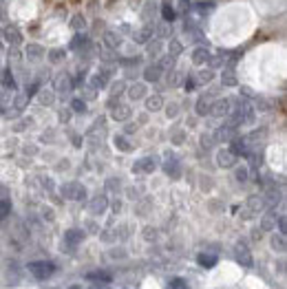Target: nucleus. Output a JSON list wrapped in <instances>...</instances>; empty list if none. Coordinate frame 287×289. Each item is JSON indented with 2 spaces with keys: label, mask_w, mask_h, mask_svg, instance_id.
Here are the masks:
<instances>
[{
  "label": "nucleus",
  "mask_w": 287,
  "mask_h": 289,
  "mask_svg": "<svg viewBox=\"0 0 287 289\" xmlns=\"http://www.w3.org/2000/svg\"><path fill=\"white\" fill-rule=\"evenodd\" d=\"M29 272H31L38 281H47V278L55 272V265L49 261H35V263H29Z\"/></svg>",
  "instance_id": "nucleus-1"
},
{
  "label": "nucleus",
  "mask_w": 287,
  "mask_h": 289,
  "mask_svg": "<svg viewBox=\"0 0 287 289\" xmlns=\"http://www.w3.org/2000/svg\"><path fill=\"white\" fill-rule=\"evenodd\" d=\"M62 194L66 199H73V201H82L86 197V190H84V185L78 183V181H73V183H66L64 188H62Z\"/></svg>",
  "instance_id": "nucleus-2"
},
{
  "label": "nucleus",
  "mask_w": 287,
  "mask_h": 289,
  "mask_svg": "<svg viewBox=\"0 0 287 289\" xmlns=\"http://www.w3.org/2000/svg\"><path fill=\"white\" fill-rule=\"evenodd\" d=\"M163 172L168 174V177H179L181 174V163H179V159L175 157V154H168L166 161H163Z\"/></svg>",
  "instance_id": "nucleus-3"
},
{
  "label": "nucleus",
  "mask_w": 287,
  "mask_h": 289,
  "mask_svg": "<svg viewBox=\"0 0 287 289\" xmlns=\"http://www.w3.org/2000/svg\"><path fill=\"white\" fill-rule=\"evenodd\" d=\"M157 168V161L152 157H144L140 159V161H135L133 163V172H137V174H146V172H152V170Z\"/></svg>",
  "instance_id": "nucleus-4"
},
{
  "label": "nucleus",
  "mask_w": 287,
  "mask_h": 289,
  "mask_svg": "<svg viewBox=\"0 0 287 289\" xmlns=\"http://www.w3.org/2000/svg\"><path fill=\"white\" fill-rule=\"evenodd\" d=\"M217 163L221 168H234V163H237V154L232 150H219L217 152Z\"/></svg>",
  "instance_id": "nucleus-5"
},
{
  "label": "nucleus",
  "mask_w": 287,
  "mask_h": 289,
  "mask_svg": "<svg viewBox=\"0 0 287 289\" xmlns=\"http://www.w3.org/2000/svg\"><path fill=\"white\" fill-rule=\"evenodd\" d=\"M152 33H155V27H152V24H146L142 31H137V33L133 35V40H135L137 44H146L152 40Z\"/></svg>",
  "instance_id": "nucleus-6"
},
{
  "label": "nucleus",
  "mask_w": 287,
  "mask_h": 289,
  "mask_svg": "<svg viewBox=\"0 0 287 289\" xmlns=\"http://www.w3.org/2000/svg\"><path fill=\"white\" fill-rule=\"evenodd\" d=\"M210 113L214 117H225L230 113V100H217L212 106H210Z\"/></svg>",
  "instance_id": "nucleus-7"
},
{
  "label": "nucleus",
  "mask_w": 287,
  "mask_h": 289,
  "mask_svg": "<svg viewBox=\"0 0 287 289\" xmlns=\"http://www.w3.org/2000/svg\"><path fill=\"white\" fill-rule=\"evenodd\" d=\"M109 77L111 73L109 71H100V73H95L93 77H91V89H106V84H109Z\"/></svg>",
  "instance_id": "nucleus-8"
},
{
  "label": "nucleus",
  "mask_w": 287,
  "mask_h": 289,
  "mask_svg": "<svg viewBox=\"0 0 287 289\" xmlns=\"http://www.w3.org/2000/svg\"><path fill=\"white\" fill-rule=\"evenodd\" d=\"M237 261L243 267H252V254H250V250L245 247V243H239V247H237Z\"/></svg>",
  "instance_id": "nucleus-9"
},
{
  "label": "nucleus",
  "mask_w": 287,
  "mask_h": 289,
  "mask_svg": "<svg viewBox=\"0 0 287 289\" xmlns=\"http://www.w3.org/2000/svg\"><path fill=\"white\" fill-rule=\"evenodd\" d=\"M4 40H7L11 46H20L22 44V33L16 27H7L4 29Z\"/></svg>",
  "instance_id": "nucleus-10"
},
{
  "label": "nucleus",
  "mask_w": 287,
  "mask_h": 289,
  "mask_svg": "<svg viewBox=\"0 0 287 289\" xmlns=\"http://www.w3.org/2000/svg\"><path fill=\"white\" fill-rule=\"evenodd\" d=\"M234 137H237V128L230 126V124H225V126H221L217 131V139H219V142H232Z\"/></svg>",
  "instance_id": "nucleus-11"
},
{
  "label": "nucleus",
  "mask_w": 287,
  "mask_h": 289,
  "mask_svg": "<svg viewBox=\"0 0 287 289\" xmlns=\"http://www.w3.org/2000/svg\"><path fill=\"white\" fill-rule=\"evenodd\" d=\"M106 208H109V199H106L104 194H100V197H95L93 201H91V205H89V210H91V212H93V214H102Z\"/></svg>",
  "instance_id": "nucleus-12"
},
{
  "label": "nucleus",
  "mask_w": 287,
  "mask_h": 289,
  "mask_svg": "<svg viewBox=\"0 0 287 289\" xmlns=\"http://www.w3.org/2000/svg\"><path fill=\"white\" fill-rule=\"evenodd\" d=\"M230 150H232L234 154H243V157H248L250 154V150H248V142H245V139H241V137H234L232 139V148H230Z\"/></svg>",
  "instance_id": "nucleus-13"
},
{
  "label": "nucleus",
  "mask_w": 287,
  "mask_h": 289,
  "mask_svg": "<svg viewBox=\"0 0 287 289\" xmlns=\"http://www.w3.org/2000/svg\"><path fill=\"white\" fill-rule=\"evenodd\" d=\"M113 120L115 122H126L128 117H131V108L124 106V104H117V106H113Z\"/></svg>",
  "instance_id": "nucleus-14"
},
{
  "label": "nucleus",
  "mask_w": 287,
  "mask_h": 289,
  "mask_svg": "<svg viewBox=\"0 0 287 289\" xmlns=\"http://www.w3.org/2000/svg\"><path fill=\"white\" fill-rule=\"evenodd\" d=\"M42 55H44V49L40 44H27V58L31 62L42 60Z\"/></svg>",
  "instance_id": "nucleus-15"
},
{
  "label": "nucleus",
  "mask_w": 287,
  "mask_h": 289,
  "mask_svg": "<svg viewBox=\"0 0 287 289\" xmlns=\"http://www.w3.org/2000/svg\"><path fill=\"white\" fill-rule=\"evenodd\" d=\"M210 58V53H208V49H203V46H199V49H194L192 51V62L197 66H201V64H206Z\"/></svg>",
  "instance_id": "nucleus-16"
},
{
  "label": "nucleus",
  "mask_w": 287,
  "mask_h": 289,
  "mask_svg": "<svg viewBox=\"0 0 287 289\" xmlns=\"http://www.w3.org/2000/svg\"><path fill=\"white\" fill-rule=\"evenodd\" d=\"M82 239H84V232L82 230H69L64 234V241L69 245H78V243H82Z\"/></svg>",
  "instance_id": "nucleus-17"
},
{
  "label": "nucleus",
  "mask_w": 287,
  "mask_h": 289,
  "mask_svg": "<svg viewBox=\"0 0 287 289\" xmlns=\"http://www.w3.org/2000/svg\"><path fill=\"white\" fill-rule=\"evenodd\" d=\"M55 86H58V91L60 93H66V91H71L73 89V82H71V77L69 75H58V80H55Z\"/></svg>",
  "instance_id": "nucleus-18"
},
{
  "label": "nucleus",
  "mask_w": 287,
  "mask_h": 289,
  "mask_svg": "<svg viewBox=\"0 0 287 289\" xmlns=\"http://www.w3.org/2000/svg\"><path fill=\"white\" fill-rule=\"evenodd\" d=\"M163 106V97L161 95H150V97H146V108L148 111H159V108Z\"/></svg>",
  "instance_id": "nucleus-19"
},
{
  "label": "nucleus",
  "mask_w": 287,
  "mask_h": 289,
  "mask_svg": "<svg viewBox=\"0 0 287 289\" xmlns=\"http://www.w3.org/2000/svg\"><path fill=\"white\" fill-rule=\"evenodd\" d=\"M210 106H212V102H210V95H201V97H199V102H197V113H199V115H208Z\"/></svg>",
  "instance_id": "nucleus-20"
},
{
  "label": "nucleus",
  "mask_w": 287,
  "mask_h": 289,
  "mask_svg": "<svg viewBox=\"0 0 287 289\" xmlns=\"http://www.w3.org/2000/svg\"><path fill=\"white\" fill-rule=\"evenodd\" d=\"M197 263L201 267H206V270H210V267L217 265V256H214V254H199L197 256Z\"/></svg>",
  "instance_id": "nucleus-21"
},
{
  "label": "nucleus",
  "mask_w": 287,
  "mask_h": 289,
  "mask_svg": "<svg viewBox=\"0 0 287 289\" xmlns=\"http://www.w3.org/2000/svg\"><path fill=\"white\" fill-rule=\"evenodd\" d=\"M128 95H131V100H142V97H146V84H133L131 89H128Z\"/></svg>",
  "instance_id": "nucleus-22"
},
{
  "label": "nucleus",
  "mask_w": 287,
  "mask_h": 289,
  "mask_svg": "<svg viewBox=\"0 0 287 289\" xmlns=\"http://www.w3.org/2000/svg\"><path fill=\"white\" fill-rule=\"evenodd\" d=\"M261 228H263L265 232H272L276 228V212H268L263 216V221H261Z\"/></svg>",
  "instance_id": "nucleus-23"
},
{
  "label": "nucleus",
  "mask_w": 287,
  "mask_h": 289,
  "mask_svg": "<svg viewBox=\"0 0 287 289\" xmlns=\"http://www.w3.org/2000/svg\"><path fill=\"white\" fill-rule=\"evenodd\" d=\"M120 42H122V38L117 33H113V31H106V33H104V44L109 46V49H117Z\"/></svg>",
  "instance_id": "nucleus-24"
},
{
  "label": "nucleus",
  "mask_w": 287,
  "mask_h": 289,
  "mask_svg": "<svg viewBox=\"0 0 287 289\" xmlns=\"http://www.w3.org/2000/svg\"><path fill=\"white\" fill-rule=\"evenodd\" d=\"M161 77V69L159 66H148L146 71H144V80H148V82H157Z\"/></svg>",
  "instance_id": "nucleus-25"
},
{
  "label": "nucleus",
  "mask_w": 287,
  "mask_h": 289,
  "mask_svg": "<svg viewBox=\"0 0 287 289\" xmlns=\"http://www.w3.org/2000/svg\"><path fill=\"white\" fill-rule=\"evenodd\" d=\"M161 15H163V20H166V22H172V20L177 18V11H175V7H172L170 2H163L161 4Z\"/></svg>",
  "instance_id": "nucleus-26"
},
{
  "label": "nucleus",
  "mask_w": 287,
  "mask_h": 289,
  "mask_svg": "<svg viewBox=\"0 0 287 289\" xmlns=\"http://www.w3.org/2000/svg\"><path fill=\"white\" fill-rule=\"evenodd\" d=\"M221 82H223V86H237V75H234V71L232 69H223Z\"/></svg>",
  "instance_id": "nucleus-27"
},
{
  "label": "nucleus",
  "mask_w": 287,
  "mask_h": 289,
  "mask_svg": "<svg viewBox=\"0 0 287 289\" xmlns=\"http://www.w3.org/2000/svg\"><path fill=\"white\" fill-rule=\"evenodd\" d=\"M86 281L109 283V281H111V274H106V272H91V274H86Z\"/></svg>",
  "instance_id": "nucleus-28"
},
{
  "label": "nucleus",
  "mask_w": 287,
  "mask_h": 289,
  "mask_svg": "<svg viewBox=\"0 0 287 289\" xmlns=\"http://www.w3.org/2000/svg\"><path fill=\"white\" fill-rule=\"evenodd\" d=\"M115 148H120L122 152H131V150H133L131 142H128L124 135H117V137H115Z\"/></svg>",
  "instance_id": "nucleus-29"
},
{
  "label": "nucleus",
  "mask_w": 287,
  "mask_h": 289,
  "mask_svg": "<svg viewBox=\"0 0 287 289\" xmlns=\"http://www.w3.org/2000/svg\"><path fill=\"white\" fill-rule=\"evenodd\" d=\"M263 205H265V199H261V197H250L248 199V208L252 210V212H259Z\"/></svg>",
  "instance_id": "nucleus-30"
},
{
  "label": "nucleus",
  "mask_w": 287,
  "mask_h": 289,
  "mask_svg": "<svg viewBox=\"0 0 287 289\" xmlns=\"http://www.w3.org/2000/svg\"><path fill=\"white\" fill-rule=\"evenodd\" d=\"M89 46V38H84V35H75L73 42H71V49L80 51V49H86Z\"/></svg>",
  "instance_id": "nucleus-31"
},
{
  "label": "nucleus",
  "mask_w": 287,
  "mask_h": 289,
  "mask_svg": "<svg viewBox=\"0 0 287 289\" xmlns=\"http://www.w3.org/2000/svg\"><path fill=\"white\" fill-rule=\"evenodd\" d=\"M272 247H274L276 252H285V236L279 234V236H272Z\"/></svg>",
  "instance_id": "nucleus-32"
},
{
  "label": "nucleus",
  "mask_w": 287,
  "mask_h": 289,
  "mask_svg": "<svg viewBox=\"0 0 287 289\" xmlns=\"http://www.w3.org/2000/svg\"><path fill=\"white\" fill-rule=\"evenodd\" d=\"M71 27H73L75 31H80V29H84L86 27V18L82 13H78V15H73L71 18Z\"/></svg>",
  "instance_id": "nucleus-33"
},
{
  "label": "nucleus",
  "mask_w": 287,
  "mask_h": 289,
  "mask_svg": "<svg viewBox=\"0 0 287 289\" xmlns=\"http://www.w3.org/2000/svg\"><path fill=\"white\" fill-rule=\"evenodd\" d=\"M183 51V44L179 42V40H170V46H168V55H172V58H177L179 53Z\"/></svg>",
  "instance_id": "nucleus-34"
},
{
  "label": "nucleus",
  "mask_w": 287,
  "mask_h": 289,
  "mask_svg": "<svg viewBox=\"0 0 287 289\" xmlns=\"http://www.w3.org/2000/svg\"><path fill=\"white\" fill-rule=\"evenodd\" d=\"M2 86L4 89H16V80H13V75H11V71H4L2 73Z\"/></svg>",
  "instance_id": "nucleus-35"
},
{
  "label": "nucleus",
  "mask_w": 287,
  "mask_h": 289,
  "mask_svg": "<svg viewBox=\"0 0 287 289\" xmlns=\"http://www.w3.org/2000/svg\"><path fill=\"white\" fill-rule=\"evenodd\" d=\"M146 46H148V55H159V51H161V42L159 40H150V42H146Z\"/></svg>",
  "instance_id": "nucleus-36"
},
{
  "label": "nucleus",
  "mask_w": 287,
  "mask_h": 289,
  "mask_svg": "<svg viewBox=\"0 0 287 289\" xmlns=\"http://www.w3.org/2000/svg\"><path fill=\"white\" fill-rule=\"evenodd\" d=\"M53 100H55V95L51 91H40V104L51 106V104H53Z\"/></svg>",
  "instance_id": "nucleus-37"
},
{
  "label": "nucleus",
  "mask_w": 287,
  "mask_h": 289,
  "mask_svg": "<svg viewBox=\"0 0 287 289\" xmlns=\"http://www.w3.org/2000/svg\"><path fill=\"white\" fill-rule=\"evenodd\" d=\"M64 51L62 49H53V51H49V60L53 62V64H58V62H62L64 60Z\"/></svg>",
  "instance_id": "nucleus-38"
},
{
  "label": "nucleus",
  "mask_w": 287,
  "mask_h": 289,
  "mask_svg": "<svg viewBox=\"0 0 287 289\" xmlns=\"http://www.w3.org/2000/svg\"><path fill=\"white\" fill-rule=\"evenodd\" d=\"M194 7H197V13H199V15H206V13L212 11L214 2H197V4H194Z\"/></svg>",
  "instance_id": "nucleus-39"
},
{
  "label": "nucleus",
  "mask_w": 287,
  "mask_h": 289,
  "mask_svg": "<svg viewBox=\"0 0 287 289\" xmlns=\"http://www.w3.org/2000/svg\"><path fill=\"white\" fill-rule=\"evenodd\" d=\"M11 212V203L9 201H0V221H4Z\"/></svg>",
  "instance_id": "nucleus-40"
},
{
  "label": "nucleus",
  "mask_w": 287,
  "mask_h": 289,
  "mask_svg": "<svg viewBox=\"0 0 287 289\" xmlns=\"http://www.w3.org/2000/svg\"><path fill=\"white\" fill-rule=\"evenodd\" d=\"M71 108H73L75 113H84V111H86V102L80 100V97H75V100L71 102Z\"/></svg>",
  "instance_id": "nucleus-41"
},
{
  "label": "nucleus",
  "mask_w": 287,
  "mask_h": 289,
  "mask_svg": "<svg viewBox=\"0 0 287 289\" xmlns=\"http://www.w3.org/2000/svg\"><path fill=\"white\" fill-rule=\"evenodd\" d=\"M172 64H175V58H172V55H163L157 66H159V69H168V66H170L172 69Z\"/></svg>",
  "instance_id": "nucleus-42"
},
{
  "label": "nucleus",
  "mask_w": 287,
  "mask_h": 289,
  "mask_svg": "<svg viewBox=\"0 0 287 289\" xmlns=\"http://www.w3.org/2000/svg\"><path fill=\"white\" fill-rule=\"evenodd\" d=\"M208 62H210V69H219V66L223 64V53L214 55V58H208Z\"/></svg>",
  "instance_id": "nucleus-43"
},
{
  "label": "nucleus",
  "mask_w": 287,
  "mask_h": 289,
  "mask_svg": "<svg viewBox=\"0 0 287 289\" xmlns=\"http://www.w3.org/2000/svg\"><path fill=\"white\" fill-rule=\"evenodd\" d=\"M168 289H188V285L181 281V278H172L170 285H168Z\"/></svg>",
  "instance_id": "nucleus-44"
},
{
  "label": "nucleus",
  "mask_w": 287,
  "mask_h": 289,
  "mask_svg": "<svg viewBox=\"0 0 287 289\" xmlns=\"http://www.w3.org/2000/svg\"><path fill=\"white\" fill-rule=\"evenodd\" d=\"M194 86H197L194 77H186V82H183V89H186V91H194Z\"/></svg>",
  "instance_id": "nucleus-45"
},
{
  "label": "nucleus",
  "mask_w": 287,
  "mask_h": 289,
  "mask_svg": "<svg viewBox=\"0 0 287 289\" xmlns=\"http://www.w3.org/2000/svg\"><path fill=\"white\" fill-rule=\"evenodd\" d=\"M212 71H201V73H199V80H201V82H206V84H208V82L210 80H212Z\"/></svg>",
  "instance_id": "nucleus-46"
},
{
  "label": "nucleus",
  "mask_w": 287,
  "mask_h": 289,
  "mask_svg": "<svg viewBox=\"0 0 287 289\" xmlns=\"http://www.w3.org/2000/svg\"><path fill=\"white\" fill-rule=\"evenodd\" d=\"M276 223H279L281 234H285V232H287V221H285V216H279V219H276Z\"/></svg>",
  "instance_id": "nucleus-47"
},
{
  "label": "nucleus",
  "mask_w": 287,
  "mask_h": 289,
  "mask_svg": "<svg viewBox=\"0 0 287 289\" xmlns=\"http://www.w3.org/2000/svg\"><path fill=\"white\" fill-rule=\"evenodd\" d=\"M237 179H239V181H248V168H239L237 170Z\"/></svg>",
  "instance_id": "nucleus-48"
},
{
  "label": "nucleus",
  "mask_w": 287,
  "mask_h": 289,
  "mask_svg": "<svg viewBox=\"0 0 287 289\" xmlns=\"http://www.w3.org/2000/svg\"><path fill=\"white\" fill-rule=\"evenodd\" d=\"M179 80H181V77H179V73H170V75H168V84H170V86L179 84Z\"/></svg>",
  "instance_id": "nucleus-49"
},
{
  "label": "nucleus",
  "mask_w": 287,
  "mask_h": 289,
  "mask_svg": "<svg viewBox=\"0 0 287 289\" xmlns=\"http://www.w3.org/2000/svg\"><path fill=\"white\" fill-rule=\"evenodd\" d=\"M166 113H168V117H175L177 113H179V106L177 104H170V106L166 108Z\"/></svg>",
  "instance_id": "nucleus-50"
},
{
  "label": "nucleus",
  "mask_w": 287,
  "mask_h": 289,
  "mask_svg": "<svg viewBox=\"0 0 287 289\" xmlns=\"http://www.w3.org/2000/svg\"><path fill=\"white\" fill-rule=\"evenodd\" d=\"M122 91H124V82H120V84H115V86H113V97H115V95H120Z\"/></svg>",
  "instance_id": "nucleus-51"
},
{
  "label": "nucleus",
  "mask_w": 287,
  "mask_h": 289,
  "mask_svg": "<svg viewBox=\"0 0 287 289\" xmlns=\"http://www.w3.org/2000/svg\"><path fill=\"white\" fill-rule=\"evenodd\" d=\"M9 60H13V62H18V60H20V53L16 51V46H13V51H9Z\"/></svg>",
  "instance_id": "nucleus-52"
},
{
  "label": "nucleus",
  "mask_w": 287,
  "mask_h": 289,
  "mask_svg": "<svg viewBox=\"0 0 287 289\" xmlns=\"http://www.w3.org/2000/svg\"><path fill=\"white\" fill-rule=\"evenodd\" d=\"M35 93H38V84H31L27 89V97H31V95H35Z\"/></svg>",
  "instance_id": "nucleus-53"
},
{
  "label": "nucleus",
  "mask_w": 287,
  "mask_h": 289,
  "mask_svg": "<svg viewBox=\"0 0 287 289\" xmlns=\"http://www.w3.org/2000/svg\"><path fill=\"white\" fill-rule=\"evenodd\" d=\"M69 117H71V111H62V113H60V120H62V122H66Z\"/></svg>",
  "instance_id": "nucleus-54"
},
{
  "label": "nucleus",
  "mask_w": 287,
  "mask_h": 289,
  "mask_svg": "<svg viewBox=\"0 0 287 289\" xmlns=\"http://www.w3.org/2000/svg\"><path fill=\"white\" fill-rule=\"evenodd\" d=\"M155 236H157V232H155V230H152V232H150V230H146V239H148V241L155 239Z\"/></svg>",
  "instance_id": "nucleus-55"
},
{
  "label": "nucleus",
  "mask_w": 287,
  "mask_h": 289,
  "mask_svg": "<svg viewBox=\"0 0 287 289\" xmlns=\"http://www.w3.org/2000/svg\"><path fill=\"white\" fill-rule=\"evenodd\" d=\"M172 142H175V144H181V142H183V133H177V135H175V139H172Z\"/></svg>",
  "instance_id": "nucleus-56"
},
{
  "label": "nucleus",
  "mask_w": 287,
  "mask_h": 289,
  "mask_svg": "<svg viewBox=\"0 0 287 289\" xmlns=\"http://www.w3.org/2000/svg\"><path fill=\"white\" fill-rule=\"evenodd\" d=\"M91 289H109V287H106V283H95Z\"/></svg>",
  "instance_id": "nucleus-57"
},
{
  "label": "nucleus",
  "mask_w": 287,
  "mask_h": 289,
  "mask_svg": "<svg viewBox=\"0 0 287 289\" xmlns=\"http://www.w3.org/2000/svg\"><path fill=\"white\" fill-rule=\"evenodd\" d=\"M241 93H243V95H248V97H254V93L250 91V89H245V86H243V89H241Z\"/></svg>",
  "instance_id": "nucleus-58"
},
{
  "label": "nucleus",
  "mask_w": 287,
  "mask_h": 289,
  "mask_svg": "<svg viewBox=\"0 0 287 289\" xmlns=\"http://www.w3.org/2000/svg\"><path fill=\"white\" fill-rule=\"evenodd\" d=\"M120 208H122V203H120V201H115V203H113V210H115V212H120Z\"/></svg>",
  "instance_id": "nucleus-59"
},
{
  "label": "nucleus",
  "mask_w": 287,
  "mask_h": 289,
  "mask_svg": "<svg viewBox=\"0 0 287 289\" xmlns=\"http://www.w3.org/2000/svg\"><path fill=\"white\" fill-rule=\"evenodd\" d=\"M4 15H7V13H4V9H2V2H0V22H2V20H4Z\"/></svg>",
  "instance_id": "nucleus-60"
},
{
  "label": "nucleus",
  "mask_w": 287,
  "mask_h": 289,
  "mask_svg": "<svg viewBox=\"0 0 287 289\" xmlns=\"http://www.w3.org/2000/svg\"><path fill=\"white\" fill-rule=\"evenodd\" d=\"M0 51H2V44H0Z\"/></svg>",
  "instance_id": "nucleus-61"
},
{
  "label": "nucleus",
  "mask_w": 287,
  "mask_h": 289,
  "mask_svg": "<svg viewBox=\"0 0 287 289\" xmlns=\"http://www.w3.org/2000/svg\"><path fill=\"white\" fill-rule=\"evenodd\" d=\"M0 111H2V108H0Z\"/></svg>",
  "instance_id": "nucleus-62"
}]
</instances>
